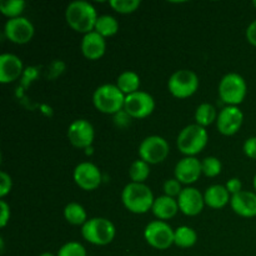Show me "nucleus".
Listing matches in <instances>:
<instances>
[{
    "mask_svg": "<svg viewBox=\"0 0 256 256\" xmlns=\"http://www.w3.org/2000/svg\"><path fill=\"white\" fill-rule=\"evenodd\" d=\"M99 18L96 9L89 2L76 0L72 2L65 10V22L70 29L79 34H89L94 32L95 24Z\"/></svg>",
    "mask_w": 256,
    "mask_h": 256,
    "instance_id": "1",
    "label": "nucleus"
},
{
    "mask_svg": "<svg viewBox=\"0 0 256 256\" xmlns=\"http://www.w3.org/2000/svg\"><path fill=\"white\" fill-rule=\"evenodd\" d=\"M122 202L128 212L136 215L149 212L154 205L155 196L146 184L132 182L126 184L122 192Z\"/></svg>",
    "mask_w": 256,
    "mask_h": 256,
    "instance_id": "2",
    "label": "nucleus"
},
{
    "mask_svg": "<svg viewBox=\"0 0 256 256\" xmlns=\"http://www.w3.org/2000/svg\"><path fill=\"white\" fill-rule=\"evenodd\" d=\"M208 142H209L208 130L194 122L180 130L176 139V146L184 156H196L206 148Z\"/></svg>",
    "mask_w": 256,
    "mask_h": 256,
    "instance_id": "3",
    "label": "nucleus"
},
{
    "mask_svg": "<svg viewBox=\"0 0 256 256\" xmlns=\"http://www.w3.org/2000/svg\"><path fill=\"white\" fill-rule=\"evenodd\" d=\"M125 98L116 84H102L95 89L92 104L102 114L116 115L124 110Z\"/></svg>",
    "mask_w": 256,
    "mask_h": 256,
    "instance_id": "4",
    "label": "nucleus"
},
{
    "mask_svg": "<svg viewBox=\"0 0 256 256\" xmlns=\"http://www.w3.org/2000/svg\"><path fill=\"white\" fill-rule=\"evenodd\" d=\"M115 235V225L106 218H92L82 226V236L85 242L95 246H106L112 244Z\"/></svg>",
    "mask_w": 256,
    "mask_h": 256,
    "instance_id": "5",
    "label": "nucleus"
},
{
    "mask_svg": "<svg viewBox=\"0 0 256 256\" xmlns=\"http://www.w3.org/2000/svg\"><path fill=\"white\" fill-rule=\"evenodd\" d=\"M219 96L226 106H239L248 94V85L244 78L238 72H229L219 82Z\"/></svg>",
    "mask_w": 256,
    "mask_h": 256,
    "instance_id": "6",
    "label": "nucleus"
},
{
    "mask_svg": "<svg viewBox=\"0 0 256 256\" xmlns=\"http://www.w3.org/2000/svg\"><path fill=\"white\" fill-rule=\"evenodd\" d=\"M200 80L195 72L189 69L176 70L168 80V90L176 99L192 98L199 90Z\"/></svg>",
    "mask_w": 256,
    "mask_h": 256,
    "instance_id": "7",
    "label": "nucleus"
},
{
    "mask_svg": "<svg viewBox=\"0 0 256 256\" xmlns=\"http://www.w3.org/2000/svg\"><path fill=\"white\" fill-rule=\"evenodd\" d=\"M140 159L144 160L149 165L162 164L169 156L170 146L166 139L160 135H150L146 136L139 145Z\"/></svg>",
    "mask_w": 256,
    "mask_h": 256,
    "instance_id": "8",
    "label": "nucleus"
},
{
    "mask_svg": "<svg viewBox=\"0 0 256 256\" xmlns=\"http://www.w3.org/2000/svg\"><path fill=\"white\" fill-rule=\"evenodd\" d=\"M175 230L162 220L150 222L144 229V239L152 248L156 250H168L174 245Z\"/></svg>",
    "mask_w": 256,
    "mask_h": 256,
    "instance_id": "9",
    "label": "nucleus"
},
{
    "mask_svg": "<svg viewBox=\"0 0 256 256\" xmlns=\"http://www.w3.org/2000/svg\"><path fill=\"white\" fill-rule=\"evenodd\" d=\"M154 110L155 100L149 92L139 90L125 98L124 112L132 119H146L154 112Z\"/></svg>",
    "mask_w": 256,
    "mask_h": 256,
    "instance_id": "10",
    "label": "nucleus"
},
{
    "mask_svg": "<svg viewBox=\"0 0 256 256\" xmlns=\"http://www.w3.org/2000/svg\"><path fill=\"white\" fill-rule=\"evenodd\" d=\"M4 34L12 44L25 45L34 38L35 28L28 18H15L6 20L4 25Z\"/></svg>",
    "mask_w": 256,
    "mask_h": 256,
    "instance_id": "11",
    "label": "nucleus"
},
{
    "mask_svg": "<svg viewBox=\"0 0 256 256\" xmlns=\"http://www.w3.org/2000/svg\"><path fill=\"white\" fill-rule=\"evenodd\" d=\"M72 179L84 192H94L102 185V175L96 165L90 162H84L75 166Z\"/></svg>",
    "mask_w": 256,
    "mask_h": 256,
    "instance_id": "12",
    "label": "nucleus"
},
{
    "mask_svg": "<svg viewBox=\"0 0 256 256\" xmlns=\"http://www.w3.org/2000/svg\"><path fill=\"white\" fill-rule=\"evenodd\" d=\"M66 136L76 149H89L95 139L94 126L86 119H76L68 128Z\"/></svg>",
    "mask_w": 256,
    "mask_h": 256,
    "instance_id": "13",
    "label": "nucleus"
},
{
    "mask_svg": "<svg viewBox=\"0 0 256 256\" xmlns=\"http://www.w3.org/2000/svg\"><path fill=\"white\" fill-rule=\"evenodd\" d=\"M244 122V112L239 106H224L216 119V129L224 136H232L242 129Z\"/></svg>",
    "mask_w": 256,
    "mask_h": 256,
    "instance_id": "14",
    "label": "nucleus"
},
{
    "mask_svg": "<svg viewBox=\"0 0 256 256\" xmlns=\"http://www.w3.org/2000/svg\"><path fill=\"white\" fill-rule=\"evenodd\" d=\"M202 175V160L196 156H184L175 165L174 178L182 185L192 186V184H195Z\"/></svg>",
    "mask_w": 256,
    "mask_h": 256,
    "instance_id": "15",
    "label": "nucleus"
},
{
    "mask_svg": "<svg viewBox=\"0 0 256 256\" xmlns=\"http://www.w3.org/2000/svg\"><path fill=\"white\" fill-rule=\"evenodd\" d=\"M176 200L180 212H182L185 216H198L204 210V194L200 192L196 188H184Z\"/></svg>",
    "mask_w": 256,
    "mask_h": 256,
    "instance_id": "16",
    "label": "nucleus"
},
{
    "mask_svg": "<svg viewBox=\"0 0 256 256\" xmlns=\"http://www.w3.org/2000/svg\"><path fill=\"white\" fill-rule=\"evenodd\" d=\"M24 64L18 55L4 52L0 55V82L4 85L16 82L22 74Z\"/></svg>",
    "mask_w": 256,
    "mask_h": 256,
    "instance_id": "17",
    "label": "nucleus"
},
{
    "mask_svg": "<svg viewBox=\"0 0 256 256\" xmlns=\"http://www.w3.org/2000/svg\"><path fill=\"white\" fill-rule=\"evenodd\" d=\"M80 50L85 59L92 60V62L99 60L104 56L106 52V40L96 32H92L82 36Z\"/></svg>",
    "mask_w": 256,
    "mask_h": 256,
    "instance_id": "18",
    "label": "nucleus"
},
{
    "mask_svg": "<svg viewBox=\"0 0 256 256\" xmlns=\"http://www.w3.org/2000/svg\"><path fill=\"white\" fill-rule=\"evenodd\" d=\"M230 206L232 210L236 215L242 218H250L256 216V192H246L242 190L239 194H235L232 196L230 200Z\"/></svg>",
    "mask_w": 256,
    "mask_h": 256,
    "instance_id": "19",
    "label": "nucleus"
},
{
    "mask_svg": "<svg viewBox=\"0 0 256 256\" xmlns=\"http://www.w3.org/2000/svg\"><path fill=\"white\" fill-rule=\"evenodd\" d=\"M179 212L180 210L179 205H178V200L174 199V198L166 196V195L155 198L152 212L158 220L166 222V220L172 219Z\"/></svg>",
    "mask_w": 256,
    "mask_h": 256,
    "instance_id": "20",
    "label": "nucleus"
},
{
    "mask_svg": "<svg viewBox=\"0 0 256 256\" xmlns=\"http://www.w3.org/2000/svg\"><path fill=\"white\" fill-rule=\"evenodd\" d=\"M204 200L205 205L212 209L220 210L222 208L226 206L228 204H230V200H232V195L228 192L225 185L220 184H214L210 185L204 192Z\"/></svg>",
    "mask_w": 256,
    "mask_h": 256,
    "instance_id": "21",
    "label": "nucleus"
},
{
    "mask_svg": "<svg viewBox=\"0 0 256 256\" xmlns=\"http://www.w3.org/2000/svg\"><path fill=\"white\" fill-rule=\"evenodd\" d=\"M140 85H142V79H140L139 74L135 72H132V70L122 72L116 79V86L119 88L120 92L125 96L139 92Z\"/></svg>",
    "mask_w": 256,
    "mask_h": 256,
    "instance_id": "22",
    "label": "nucleus"
},
{
    "mask_svg": "<svg viewBox=\"0 0 256 256\" xmlns=\"http://www.w3.org/2000/svg\"><path fill=\"white\" fill-rule=\"evenodd\" d=\"M218 115H219V112H216V108L214 105L210 104V102H202L195 110V124L206 129L208 126L216 122Z\"/></svg>",
    "mask_w": 256,
    "mask_h": 256,
    "instance_id": "23",
    "label": "nucleus"
},
{
    "mask_svg": "<svg viewBox=\"0 0 256 256\" xmlns=\"http://www.w3.org/2000/svg\"><path fill=\"white\" fill-rule=\"evenodd\" d=\"M64 219L74 226H82L89 220L86 210L79 202H69L64 208Z\"/></svg>",
    "mask_w": 256,
    "mask_h": 256,
    "instance_id": "24",
    "label": "nucleus"
},
{
    "mask_svg": "<svg viewBox=\"0 0 256 256\" xmlns=\"http://www.w3.org/2000/svg\"><path fill=\"white\" fill-rule=\"evenodd\" d=\"M94 32H96L98 34H100L105 39L106 38H112L114 35H116L118 32H119V22L112 15H99V18L96 20V24H95Z\"/></svg>",
    "mask_w": 256,
    "mask_h": 256,
    "instance_id": "25",
    "label": "nucleus"
},
{
    "mask_svg": "<svg viewBox=\"0 0 256 256\" xmlns=\"http://www.w3.org/2000/svg\"><path fill=\"white\" fill-rule=\"evenodd\" d=\"M198 242V234L192 228L182 225L175 229L174 234V245L182 249H190L194 246Z\"/></svg>",
    "mask_w": 256,
    "mask_h": 256,
    "instance_id": "26",
    "label": "nucleus"
},
{
    "mask_svg": "<svg viewBox=\"0 0 256 256\" xmlns=\"http://www.w3.org/2000/svg\"><path fill=\"white\" fill-rule=\"evenodd\" d=\"M150 176V165L144 160H135L129 168V178L132 182L145 184L148 178Z\"/></svg>",
    "mask_w": 256,
    "mask_h": 256,
    "instance_id": "27",
    "label": "nucleus"
},
{
    "mask_svg": "<svg viewBox=\"0 0 256 256\" xmlns=\"http://www.w3.org/2000/svg\"><path fill=\"white\" fill-rule=\"evenodd\" d=\"M26 2L24 0H6V2H0V12L5 18L9 19H15V18L22 16Z\"/></svg>",
    "mask_w": 256,
    "mask_h": 256,
    "instance_id": "28",
    "label": "nucleus"
},
{
    "mask_svg": "<svg viewBox=\"0 0 256 256\" xmlns=\"http://www.w3.org/2000/svg\"><path fill=\"white\" fill-rule=\"evenodd\" d=\"M110 8L119 14L128 15L135 12L142 5L140 0H110Z\"/></svg>",
    "mask_w": 256,
    "mask_h": 256,
    "instance_id": "29",
    "label": "nucleus"
},
{
    "mask_svg": "<svg viewBox=\"0 0 256 256\" xmlns=\"http://www.w3.org/2000/svg\"><path fill=\"white\" fill-rule=\"evenodd\" d=\"M202 169L206 178H216L222 174V164L216 156H206L202 160Z\"/></svg>",
    "mask_w": 256,
    "mask_h": 256,
    "instance_id": "30",
    "label": "nucleus"
},
{
    "mask_svg": "<svg viewBox=\"0 0 256 256\" xmlns=\"http://www.w3.org/2000/svg\"><path fill=\"white\" fill-rule=\"evenodd\" d=\"M58 256H86V249L78 242H65L56 252Z\"/></svg>",
    "mask_w": 256,
    "mask_h": 256,
    "instance_id": "31",
    "label": "nucleus"
},
{
    "mask_svg": "<svg viewBox=\"0 0 256 256\" xmlns=\"http://www.w3.org/2000/svg\"><path fill=\"white\" fill-rule=\"evenodd\" d=\"M182 184L180 182H178L175 178L172 179L165 180L164 185H162V190H164V195L170 198H174V199H178V196L180 195V192H182Z\"/></svg>",
    "mask_w": 256,
    "mask_h": 256,
    "instance_id": "32",
    "label": "nucleus"
},
{
    "mask_svg": "<svg viewBox=\"0 0 256 256\" xmlns=\"http://www.w3.org/2000/svg\"><path fill=\"white\" fill-rule=\"evenodd\" d=\"M12 189V179L10 174L6 172H0V198L4 199L5 196L10 194Z\"/></svg>",
    "mask_w": 256,
    "mask_h": 256,
    "instance_id": "33",
    "label": "nucleus"
},
{
    "mask_svg": "<svg viewBox=\"0 0 256 256\" xmlns=\"http://www.w3.org/2000/svg\"><path fill=\"white\" fill-rule=\"evenodd\" d=\"M10 216H12V212H10V206L4 199L0 200V228L4 229L10 222Z\"/></svg>",
    "mask_w": 256,
    "mask_h": 256,
    "instance_id": "34",
    "label": "nucleus"
},
{
    "mask_svg": "<svg viewBox=\"0 0 256 256\" xmlns=\"http://www.w3.org/2000/svg\"><path fill=\"white\" fill-rule=\"evenodd\" d=\"M242 150L249 159L256 160V136L248 138L242 145Z\"/></svg>",
    "mask_w": 256,
    "mask_h": 256,
    "instance_id": "35",
    "label": "nucleus"
},
{
    "mask_svg": "<svg viewBox=\"0 0 256 256\" xmlns=\"http://www.w3.org/2000/svg\"><path fill=\"white\" fill-rule=\"evenodd\" d=\"M225 188H226V190L232 196V195L239 194L240 192H242V182L239 178H232V179H229L226 182Z\"/></svg>",
    "mask_w": 256,
    "mask_h": 256,
    "instance_id": "36",
    "label": "nucleus"
},
{
    "mask_svg": "<svg viewBox=\"0 0 256 256\" xmlns=\"http://www.w3.org/2000/svg\"><path fill=\"white\" fill-rule=\"evenodd\" d=\"M245 36H246L248 42L252 46L256 48V19L249 24L245 32Z\"/></svg>",
    "mask_w": 256,
    "mask_h": 256,
    "instance_id": "37",
    "label": "nucleus"
},
{
    "mask_svg": "<svg viewBox=\"0 0 256 256\" xmlns=\"http://www.w3.org/2000/svg\"><path fill=\"white\" fill-rule=\"evenodd\" d=\"M39 256H58V255L52 254V252H42V254H40Z\"/></svg>",
    "mask_w": 256,
    "mask_h": 256,
    "instance_id": "38",
    "label": "nucleus"
},
{
    "mask_svg": "<svg viewBox=\"0 0 256 256\" xmlns=\"http://www.w3.org/2000/svg\"><path fill=\"white\" fill-rule=\"evenodd\" d=\"M252 186H254V190L256 192V174L254 175V179H252Z\"/></svg>",
    "mask_w": 256,
    "mask_h": 256,
    "instance_id": "39",
    "label": "nucleus"
},
{
    "mask_svg": "<svg viewBox=\"0 0 256 256\" xmlns=\"http://www.w3.org/2000/svg\"><path fill=\"white\" fill-rule=\"evenodd\" d=\"M252 6H254L255 9H256V0H254V2H252Z\"/></svg>",
    "mask_w": 256,
    "mask_h": 256,
    "instance_id": "40",
    "label": "nucleus"
}]
</instances>
